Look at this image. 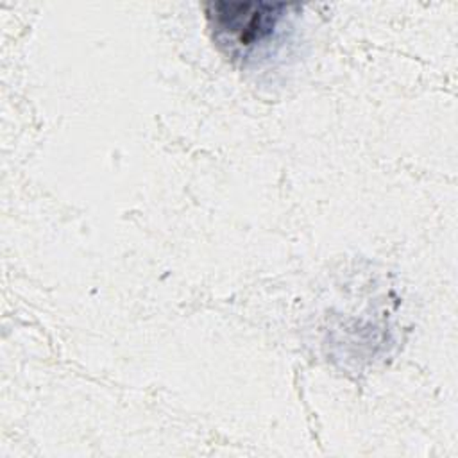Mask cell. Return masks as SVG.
<instances>
[{
    "instance_id": "1",
    "label": "cell",
    "mask_w": 458,
    "mask_h": 458,
    "mask_svg": "<svg viewBox=\"0 0 458 458\" xmlns=\"http://www.w3.org/2000/svg\"><path fill=\"white\" fill-rule=\"evenodd\" d=\"M204 9L215 39L238 57H247L274 39L288 11L284 4L263 2H213Z\"/></svg>"
}]
</instances>
